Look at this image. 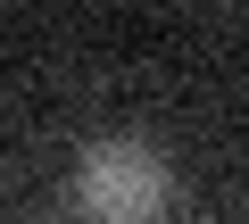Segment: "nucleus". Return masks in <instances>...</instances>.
<instances>
[{
  "mask_svg": "<svg viewBox=\"0 0 249 224\" xmlns=\"http://www.w3.org/2000/svg\"><path fill=\"white\" fill-rule=\"evenodd\" d=\"M75 207L100 224H142L175 207V174L150 141H91L75 166Z\"/></svg>",
  "mask_w": 249,
  "mask_h": 224,
  "instance_id": "1",
  "label": "nucleus"
}]
</instances>
